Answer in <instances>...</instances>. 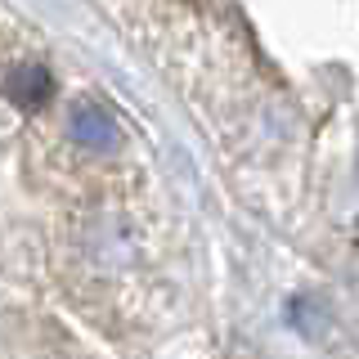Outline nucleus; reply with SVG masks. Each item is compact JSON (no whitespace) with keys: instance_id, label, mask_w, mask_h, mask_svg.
<instances>
[{"instance_id":"1","label":"nucleus","mask_w":359,"mask_h":359,"mask_svg":"<svg viewBox=\"0 0 359 359\" xmlns=\"http://www.w3.org/2000/svg\"><path fill=\"white\" fill-rule=\"evenodd\" d=\"M67 135L90 153H112L121 144V126L112 121V112L104 104H95V99H76L72 104V112H67Z\"/></svg>"},{"instance_id":"2","label":"nucleus","mask_w":359,"mask_h":359,"mask_svg":"<svg viewBox=\"0 0 359 359\" xmlns=\"http://www.w3.org/2000/svg\"><path fill=\"white\" fill-rule=\"evenodd\" d=\"M0 90H5L9 104H18L22 112H36V108L50 104L54 81H50V72H45L41 63H18V67H9V72H5Z\"/></svg>"}]
</instances>
